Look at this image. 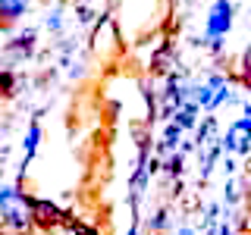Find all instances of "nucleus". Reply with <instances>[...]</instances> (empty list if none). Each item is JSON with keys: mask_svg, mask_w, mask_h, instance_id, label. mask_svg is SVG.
<instances>
[{"mask_svg": "<svg viewBox=\"0 0 251 235\" xmlns=\"http://www.w3.org/2000/svg\"><path fill=\"white\" fill-rule=\"evenodd\" d=\"M248 210H251V191H248Z\"/></svg>", "mask_w": 251, "mask_h": 235, "instance_id": "nucleus-21", "label": "nucleus"}, {"mask_svg": "<svg viewBox=\"0 0 251 235\" xmlns=\"http://www.w3.org/2000/svg\"><path fill=\"white\" fill-rule=\"evenodd\" d=\"M98 0H78V6H75V19L82 22V25H94V22L100 19V13H98Z\"/></svg>", "mask_w": 251, "mask_h": 235, "instance_id": "nucleus-10", "label": "nucleus"}, {"mask_svg": "<svg viewBox=\"0 0 251 235\" xmlns=\"http://www.w3.org/2000/svg\"><path fill=\"white\" fill-rule=\"evenodd\" d=\"M31 0H0V28H10L28 13Z\"/></svg>", "mask_w": 251, "mask_h": 235, "instance_id": "nucleus-6", "label": "nucleus"}, {"mask_svg": "<svg viewBox=\"0 0 251 235\" xmlns=\"http://www.w3.org/2000/svg\"><path fill=\"white\" fill-rule=\"evenodd\" d=\"M179 135H182V129H179L176 122H170L167 129H163V138H160V147L163 151H173V147L179 144Z\"/></svg>", "mask_w": 251, "mask_h": 235, "instance_id": "nucleus-13", "label": "nucleus"}, {"mask_svg": "<svg viewBox=\"0 0 251 235\" xmlns=\"http://www.w3.org/2000/svg\"><path fill=\"white\" fill-rule=\"evenodd\" d=\"M91 53L104 63H110L120 53V22H116V16L100 13V19L91 25Z\"/></svg>", "mask_w": 251, "mask_h": 235, "instance_id": "nucleus-2", "label": "nucleus"}, {"mask_svg": "<svg viewBox=\"0 0 251 235\" xmlns=\"http://www.w3.org/2000/svg\"><path fill=\"white\" fill-rule=\"evenodd\" d=\"M120 235H141V232L135 229V226H132V229H126V232H120Z\"/></svg>", "mask_w": 251, "mask_h": 235, "instance_id": "nucleus-20", "label": "nucleus"}, {"mask_svg": "<svg viewBox=\"0 0 251 235\" xmlns=\"http://www.w3.org/2000/svg\"><path fill=\"white\" fill-rule=\"evenodd\" d=\"M235 229H239L242 235H251V210L239 213V219H235Z\"/></svg>", "mask_w": 251, "mask_h": 235, "instance_id": "nucleus-15", "label": "nucleus"}, {"mask_svg": "<svg viewBox=\"0 0 251 235\" xmlns=\"http://www.w3.org/2000/svg\"><path fill=\"white\" fill-rule=\"evenodd\" d=\"M167 226H170L167 210H157V213H154L151 219H148V232H151V235H160L163 229H167Z\"/></svg>", "mask_w": 251, "mask_h": 235, "instance_id": "nucleus-14", "label": "nucleus"}, {"mask_svg": "<svg viewBox=\"0 0 251 235\" xmlns=\"http://www.w3.org/2000/svg\"><path fill=\"white\" fill-rule=\"evenodd\" d=\"M35 38H38L35 31H31V28H25L22 35H16L13 41L6 44V53H10V57H16V60H25L28 53L35 50Z\"/></svg>", "mask_w": 251, "mask_h": 235, "instance_id": "nucleus-8", "label": "nucleus"}, {"mask_svg": "<svg viewBox=\"0 0 251 235\" xmlns=\"http://www.w3.org/2000/svg\"><path fill=\"white\" fill-rule=\"evenodd\" d=\"M179 235H198L195 229H188V226H182V229H179Z\"/></svg>", "mask_w": 251, "mask_h": 235, "instance_id": "nucleus-19", "label": "nucleus"}, {"mask_svg": "<svg viewBox=\"0 0 251 235\" xmlns=\"http://www.w3.org/2000/svg\"><path fill=\"white\" fill-rule=\"evenodd\" d=\"M28 216H31V226H35V229H41V232L66 229V226L75 223L73 213L60 210L53 201H44V198H31V201H28Z\"/></svg>", "mask_w": 251, "mask_h": 235, "instance_id": "nucleus-4", "label": "nucleus"}, {"mask_svg": "<svg viewBox=\"0 0 251 235\" xmlns=\"http://www.w3.org/2000/svg\"><path fill=\"white\" fill-rule=\"evenodd\" d=\"M16 88H19V82H16V72H10V69L0 63V94H3V97H10V94H16Z\"/></svg>", "mask_w": 251, "mask_h": 235, "instance_id": "nucleus-12", "label": "nucleus"}, {"mask_svg": "<svg viewBox=\"0 0 251 235\" xmlns=\"http://www.w3.org/2000/svg\"><path fill=\"white\" fill-rule=\"evenodd\" d=\"M160 16V0H120V19L132 35H145L151 22Z\"/></svg>", "mask_w": 251, "mask_h": 235, "instance_id": "nucleus-3", "label": "nucleus"}, {"mask_svg": "<svg viewBox=\"0 0 251 235\" xmlns=\"http://www.w3.org/2000/svg\"><path fill=\"white\" fill-rule=\"evenodd\" d=\"M232 28V3L229 0H217L207 13V38H226Z\"/></svg>", "mask_w": 251, "mask_h": 235, "instance_id": "nucleus-5", "label": "nucleus"}, {"mask_svg": "<svg viewBox=\"0 0 251 235\" xmlns=\"http://www.w3.org/2000/svg\"><path fill=\"white\" fill-rule=\"evenodd\" d=\"M28 194H22L19 188H0V219L6 223V229L16 232V235H25L31 226V216H28Z\"/></svg>", "mask_w": 251, "mask_h": 235, "instance_id": "nucleus-1", "label": "nucleus"}, {"mask_svg": "<svg viewBox=\"0 0 251 235\" xmlns=\"http://www.w3.org/2000/svg\"><path fill=\"white\" fill-rule=\"evenodd\" d=\"M38 141H41V125L38 122H31L28 125V132H25V163L35 157V151H38Z\"/></svg>", "mask_w": 251, "mask_h": 235, "instance_id": "nucleus-11", "label": "nucleus"}, {"mask_svg": "<svg viewBox=\"0 0 251 235\" xmlns=\"http://www.w3.org/2000/svg\"><path fill=\"white\" fill-rule=\"evenodd\" d=\"M151 72L154 75H173L176 72V53L170 50V44H160L151 57Z\"/></svg>", "mask_w": 251, "mask_h": 235, "instance_id": "nucleus-7", "label": "nucleus"}, {"mask_svg": "<svg viewBox=\"0 0 251 235\" xmlns=\"http://www.w3.org/2000/svg\"><path fill=\"white\" fill-rule=\"evenodd\" d=\"M239 82H242V85H245V88L251 91V72H245V75H239Z\"/></svg>", "mask_w": 251, "mask_h": 235, "instance_id": "nucleus-18", "label": "nucleus"}, {"mask_svg": "<svg viewBox=\"0 0 251 235\" xmlns=\"http://www.w3.org/2000/svg\"><path fill=\"white\" fill-rule=\"evenodd\" d=\"M47 28H50V31H60V28H63L60 13H50V16H47Z\"/></svg>", "mask_w": 251, "mask_h": 235, "instance_id": "nucleus-16", "label": "nucleus"}, {"mask_svg": "<svg viewBox=\"0 0 251 235\" xmlns=\"http://www.w3.org/2000/svg\"><path fill=\"white\" fill-rule=\"evenodd\" d=\"M198 113H201V107L195 104V100H182V104H179V110L173 113L170 122H176L182 132H185V129H195V125H198Z\"/></svg>", "mask_w": 251, "mask_h": 235, "instance_id": "nucleus-9", "label": "nucleus"}, {"mask_svg": "<svg viewBox=\"0 0 251 235\" xmlns=\"http://www.w3.org/2000/svg\"><path fill=\"white\" fill-rule=\"evenodd\" d=\"M242 185L251 188V157H248V163H245V172H242Z\"/></svg>", "mask_w": 251, "mask_h": 235, "instance_id": "nucleus-17", "label": "nucleus"}]
</instances>
